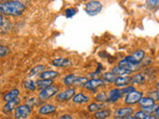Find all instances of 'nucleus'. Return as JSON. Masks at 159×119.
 Here are the masks:
<instances>
[{
    "label": "nucleus",
    "instance_id": "nucleus-8",
    "mask_svg": "<svg viewBox=\"0 0 159 119\" xmlns=\"http://www.w3.org/2000/svg\"><path fill=\"white\" fill-rule=\"evenodd\" d=\"M59 110L57 103L53 102H44L37 108V114L42 117H49L56 115Z\"/></svg>",
    "mask_w": 159,
    "mask_h": 119
},
{
    "label": "nucleus",
    "instance_id": "nucleus-41",
    "mask_svg": "<svg viewBox=\"0 0 159 119\" xmlns=\"http://www.w3.org/2000/svg\"><path fill=\"white\" fill-rule=\"evenodd\" d=\"M154 116H155L156 119H159V104H158V106H157V108H156L155 112H154Z\"/></svg>",
    "mask_w": 159,
    "mask_h": 119
},
{
    "label": "nucleus",
    "instance_id": "nucleus-46",
    "mask_svg": "<svg viewBox=\"0 0 159 119\" xmlns=\"http://www.w3.org/2000/svg\"><path fill=\"white\" fill-rule=\"evenodd\" d=\"M157 11H159V5H158V7H157Z\"/></svg>",
    "mask_w": 159,
    "mask_h": 119
},
{
    "label": "nucleus",
    "instance_id": "nucleus-24",
    "mask_svg": "<svg viewBox=\"0 0 159 119\" xmlns=\"http://www.w3.org/2000/svg\"><path fill=\"white\" fill-rule=\"evenodd\" d=\"M47 69L46 66L43 64H36L35 67H33L31 69H30V72L28 73V78H34V77H39V76L43 72H45Z\"/></svg>",
    "mask_w": 159,
    "mask_h": 119
},
{
    "label": "nucleus",
    "instance_id": "nucleus-7",
    "mask_svg": "<svg viewBox=\"0 0 159 119\" xmlns=\"http://www.w3.org/2000/svg\"><path fill=\"white\" fill-rule=\"evenodd\" d=\"M34 115V108H32L27 103L22 102L15 109L12 117L14 119H30Z\"/></svg>",
    "mask_w": 159,
    "mask_h": 119
},
{
    "label": "nucleus",
    "instance_id": "nucleus-32",
    "mask_svg": "<svg viewBox=\"0 0 159 119\" xmlns=\"http://www.w3.org/2000/svg\"><path fill=\"white\" fill-rule=\"evenodd\" d=\"M133 115L137 119H156L155 116H154V114H148L139 108H136V110L134 112Z\"/></svg>",
    "mask_w": 159,
    "mask_h": 119
},
{
    "label": "nucleus",
    "instance_id": "nucleus-9",
    "mask_svg": "<svg viewBox=\"0 0 159 119\" xmlns=\"http://www.w3.org/2000/svg\"><path fill=\"white\" fill-rule=\"evenodd\" d=\"M124 94L120 88L116 86H109L107 88V104L108 105H116L119 102H122Z\"/></svg>",
    "mask_w": 159,
    "mask_h": 119
},
{
    "label": "nucleus",
    "instance_id": "nucleus-39",
    "mask_svg": "<svg viewBox=\"0 0 159 119\" xmlns=\"http://www.w3.org/2000/svg\"><path fill=\"white\" fill-rule=\"evenodd\" d=\"M157 106H158V104H155V105H152V106H149V107H144V108H139V109H141V110H143L144 112H146L148 114H154Z\"/></svg>",
    "mask_w": 159,
    "mask_h": 119
},
{
    "label": "nucleus",
    "instance_id": "nucleus-42",
    "mask_svg": "<svg viewBox=\"0 0 159 119\" xmlns=\"http://www.w3.org/2000/svg\"><path fill=\"white\" fill-rule=\"evenodd\" d=\"M154 88H157V89H159V78H157L155 82H154V86H153Z\"/></svg>",
    "mask_w": 159,
    "mask_h": 119
},
{
    "label": "nucleus",
    "instance_id": "nucleus-20",
    "mask_svg": "<svg viewBox=\"0 0 159 119\" xmlns=\"http://www.w3.org/2000/svg\"><path fill=\"white\" fill-rule=\"evenodd\" d=\"M61 77V73L57 69H46L39 76L38 78L42 79H50V81H56L57 78Z\"/></svg>",
    "mask_w": 159,
    "mask_h": 119
},
{
    "label": "nucleus",
    "instance_id": "nucleus-6",
    "mask_svg": "<svg viewBox=\"0 0 159 119\" xmlns=\"http://www.w3.org/2000/svg\"><path fill=\"white\" fill-rule=\"evenodd\" d=\"M78 92L76 87H64L61 89L56 97L54 98V100L56 103H67L69 101H72V99L74 98V96L76 95Z\"/></svg>",
    "mask_w": 159,
    "mask_h": 119
},
{
    "label": "nucleus",
    "instance_id": "nucleus-29",
    "mask_svg": "<svg viewBox=\"0 0 159 119\" xmlns=\"http://www.w3.org/2000/svg\"><path fill=\"white\" fill-rule=\"evenodd\" d=\"M155 104H157L155 101L153 100V99L151 97H149L148 95H144L142 98H141V100L139 101L138 103V107L137 108H144V107H149V106H152V105H155Z\"/></svg>",
    "mask_w": 159,
    "mask_h": 119
},
{
    "label": "nucleus",
    "instance_id": "nucleus-11",
    "mask_svg": "<svg viewBox=\"0 0 159 119\" xmlns=\"http://www.w3.org/2000/svg\"><path fill=\"white\" fill-rule=\"evenodd\" d=\"M135 107L132 106H128V105H119L116 106L113 109V113H112V117H119V118H126L128 116H131L135 112Z\"/></svg>",
    "mask_w": 159,
    "mask_h": 119
},
{
    "label": "nucleus",
    "instance_id": "nucleus-45",
    "mask_svg": "<svg viewBox=\"0 0 159 119\" xmlns=\"http://www.w3.org/2000/svg\"><path fill=\"white\" fill-rule=\"evenodd\" d=\"M111 119H125V118H119V117H112Z\"/></svg>",
    "mask_w": 159,
    "mask_h": 119
},
{
    "label": "nucleus",
    "instance_id": "nucleus-34",
    "mask_svg": "<svg viewBox=\"0 0 159 119\" xmlns=\"http://www.w3.org/2000/svg\"><path fill=\"white\" fill-rule=\"evenodd\" d=\"M78 13V9L76 7H68L65 9L64 14H65V17L68 18V19H71L73 17H75Z\"/></svg>",
    "mask_w": 159,
    "mask_h": 119
},
{
    "label": "nucleus",
    "instance_id": "nucleus-5",
    "mask_svg": "<svg viewBox=\"0 0 159 119\" xmlns=\"http://www.w3.org/2000/svg\"><path fill=\"white\" fill-rule=\"evenodd\" d=\"M144 95H145V91L141 88H138L135 91L124 95L121 103L124 104V105H128V106H132V107L137 106L139 101L141 100V98Z\"/></svg>",
    "mask_w": 159,
    "mask_h": 119
},
{
    "label": "nucleus",
    "instance_id": "nucleus-10",
    "mask_svg": "<svg viewBox=\"0 0 159 119\" xmlns=\"http://www.w3.org/2000/svg\"><path fill=\"white\" fill-rule=\"evenodd\" d=\"M103 4L98 0H89L84 3V12L91 17H94L102 11Z\"/></svg>",
    "mask_w": 159,
    "mask_h": 119
},
{
    "label": "nucleus",
    "instance_id": "nucleus-13",
    "mask_svg": "<svg viewBox=\"0 0 159 119\" xmlns=\"http://www.w3.org/2000/svg\"><path fill=\"white\" fill-rule=\"evenodd\" d=\"M93 101V95L89 92H84L80 90L77 92L76 95L72 99V103L75 105H88L89 103Z\"/></svg>",
    "mask_w": 159,
    "mask_h": 119
},
{
    "label": "nucleus",
    "instance_id": "nucleus-19",
    "mask_svg": "<svg viewBox=\"0 0 159 119\" xmlns=\"http://www.w3.org/2000/svg\"><path fill=\"white\" fill-rule=\"evenodd\" d=\"M112 113L113 110L109 106H107L102 109V110L92 114V119H111L112 118Z\"/></svg>",
    "mask_w": 159,
    "mask_h": 119
},
{
    "label": "nucleus",
    "instance_id": "nucleus-1",
    "mask_svg": "<svg viewBox=\"0 0 159 119\" xmlns=\"http://www.w3.org/2000/svg\"><path fill=\"white\" fill-rule=\"evenodd\" d=\"M26 4L18 0L0 2V14L6 17H20L26 11Z\"/></svg>",
    "mask_w": 159,
    "mask_h": 119
},
{
    "label": "nucleus",
    "instance_id": "nucleus-21",
    "mask_svg": "<svg viewBox=\"0 0 159 119\" xmlns=\"http://www.w3.org/2000/svg\"><path fill=\"white\" fill-rule=\"evenodd\" d=\"M22 87L29 93H34L36 90H38L37 88V83L36 81L34 78H26L22 82Z\"/></svg>",
    "mask_w": 159,
    "mask_h": 119
},
{
    "label": "nucleus",
    "instance_id": "nucleus-3",
    "mask_svg": "<svg viewBox=\"0 0 159 119\" xmlns=\"http://www.w3.org/2000/svg\"><path fill=\"white\" fill-rule=\"evenodd\" d=\"M109 86L107 84V82L103 81L102 77L98 78H89V81L86 82V84L82 87V89L86 90L89 94H96L98 90L104 88H108Z\"/></svg>",
    "mask_w": 159,
    "mask_h": 119
},
{
    "label": "nucleus",
    "instance_id": "nucleus-43",
    "mask_svg": "<svg viewBox=\"0 0 159 119\" xmlns=\"http://www.w3.org/2000/svg\"><path fill=\"white\" fill-rule=\"evenodd\" d=\"M1 119H14L12 116H3Z\"/></svg>",
    "mask_w": 159,
    "mask_h": 119
},
{
    "label": "nucleus",
    "instance_id": "nucleus-37",
    "mask_svg": "<svg viewBox=\"0 0 159 119\" xmlns=\"http://www.w3.org/2000/svg\"><path fill=\"white\" fill-rule=\"evenodd\" d=\"M136 89H138V87H136L135 86H133V84H129L128 86L122 88L121 90H122V93L124 94V95H126V94H128V93H131L133 91H135Z\"/></svg>",
    "mask_w": 159,
    "mask_h": 119
},
{
    "label": "nucleus",
    "instance_id": "nucleus-16",
    "mask_svg": "<svg viewBox=\"0 0 159 119\" xmlns=\"http://www.w3.org/2000/svg\"><path fill=\"white\" fill-rule=\"evenodd\" d=\"M148 82V79L145 77V74L143 73V72H138V73H134L131 76V84L135 86L136 87L138 86H144L145 84Z\"/></svg>",
    "mask_w": 159,
    "mask_h": 119
},
{
    "label": "nucleus",
    "instance_id": "nucleus-40",
    "mask_svg": "<svg viewBox=\"0 0 159 119\" xmlns=\"http://www.w3.org/2000/svg\"><path fill=\"white\" fill-rule=\"evenodd\" d=\"M30 119H46L45 117H42V116H40V115H38V114L36 113V114H34V115L30 118Z\"/></svg>",
    "mask_w": 159,
    "mask_h": 119
},
{
    "label": "nucleus",
    "instance_id": "nucleus-36",
    "mask_svg": "<svg viewBox=\"0 0 159 119\" xmlns=\"http://www.w3.org/2000/svg\"><path fill=\"white\" fill-rule=\"evenodd\" d=\"M11 53V49L8 46H5V45H0V57L4 58L8 56V55Z\"/></svg>",
    "mask_w": 159,
    "mask_h": 119
},
{
    "label": "nucleus",
    "instance_id": "nucleus-38",
    "mask_svg": "<svg viewBox=\"0 0 159 119\" xmlns=\"http://www.w3.org/2000/svg\"><path fill=\"white\" fill-rule=\"evenodd\" d=\"M56 119H76V117L71 112H63L62 114L58 115Z\"/></svg>",
    "mask_w": 159,
    "mask_h": 119
},
{
    "label": "nucleus",
    "instance_id": "nucleus-4",
    "mask_svg": "<svg viewBox=\"0 0 159 119\" xmlns=\"http://www.w3.org/2000/svg\"><path fill=\"white\" fill-rule=\"evenodd\" d=\"M60 91H61V86L58 83H55V84H53V86H49L47 88L42 89V90H39L37 92V96L42 103L49 102L52 98L56 97V95Z\"/></svg>",
    "mask_w": 159,
    "mask_h": 119
},
{
    "label": "nucleus",
    "instance_id": "nucleus-23",
    "mask_svg": "<svg viewBox=\"0 0 159 119\" xmlns=\"http://www.w3.org/2000/svg\"><path fill=\"white\" fill-rule=\"evenodd\" d=\"M108 105L106 103H101V102H98V101H94L93 100L91 103H89L87 105V111L88 113H91V114H93L96 113L99 110H102V109L107 107Z\"/></svg>",
    "mask_w": 159,
    "mask_h": 119
},
{
    "label": "nucleus",
    "instance_id": "nucleus-15",
    "mask_svg": "<svg viewBox=\"0 0 159 119\" xmlns=\"http://www.w3.org/2000/svg\"><path fill=\"white\" fill-rule=\"evenodd\" d=\"M116 64H117V66H119V67L123 68L128 69V71H130L132 73H138V72H141L142 69H143L142 66H139V64H133V63H131V62L127 61V60H126V59H124V58H122V59L119 60Z\"/></svg>",
    "mask_w": 159,
    "mask_h": 119
},
{
    "label": "nucleus",
    "instance_id": "nucleus-27",
    "mask_svg": "<svg viewBox=\"0 0 159 119\" xmlns=\"http://www.w3.org/2000/svg\"><path fill=\"white\" fill-rule=\"evenodd\" d=\"M130 56L135 60V61L139 64H142L144 59L146 58V52L143 49H136L130 54Z\"/></svg>",
    "mask_w": 159,
    "mask_h": 119
},
{
    "label": "nucleus",
    "instance_id": "nucleus-25",
    "mask_svg": "<svg viewBox=\"0 0 159 119\" xmlns=\"http://www.w3.org/2000/svg\"><path fill=\"white\" fill-rule=\"evenodd\" d=\"M93 100L101 102V103L107 104V89L104 88V89H101V90H98L96 94H93ZM107 105H108V104H107Z\"/></svg>",
    "mask_w": 159,
    "mask_h": 119
},
{
    "label": "nucleus",
    "instance_id": "nucleus-44",
    "mask_svg": "<svg viewBox=\"0 0 159 119\" xmlns=\"http://www.w3.org/2000/svg\"><path fill=\"white\" fill-rule=\"evenodd\" d=\"M125 119H137L135 116H134V115H131V116H128V117H126Z\"/></svg>",
    "mask_w": 159,
    "mask_h": 119
},
{
    "label": "nucleus",
    "instance_id": "nucleus-22",
    "mask_svg": "<svg viewBox=\"0 0 159 119\" xmlns=\"http://www.w3.org/2000/svg\"><path fill=\"white\" fill-rule=\"evenodd\" d=\"M132 76V74H131ZM131 76H126V77H117L116 82H114L113 86L117 88H124L128 86L129 84H131Z\"/></svg>",
    "mask_w": 159,
    "mask_h": 119
},
{
    "label": "nucleus",
    "instance_id": "nucleus-30",
    "mask_svg": "<svg viewBox=\"0 0 159 119\" xmlns=\"http://www.w3.org/2000/svg\"><path fill=\"white\" fill-rule=\"evenodd\" d=\"M36 83H37V88L38 91L45 89L49 86L55 84V81H50V79H42V78H37L36 79Z\"/></svg>",
    "mask_w": 159,
    "mask_h": 119
},
{
    "label": "nucleus",
    "instance_id": "nucleus-35",
    "mask_svg": "<svg viewBox=\"0 0 159 119\" xmlns=\"http://www.w3.org/2000/svg\"><path fill=\"white\" fill-rule=\"evenodd\" d=\"M159 5V0H147L145 2V6L148 10L150 11H154V10H157V7Z\"/></svg>",
    "mask_w": 159,
    "mask_h": 119
},
{
    "label": "nucleus",
    "instance_id": "nucleus-17",
    "mask_svg": "<svg viewBox=\"0 0 159 119\" xmlns=\"http://www.w3.org/2000/svg\"><path fill=\"white\" fill-rule=\"evenodd\" d=\"M20 95H21V90L17 87H13L2 93V102L6 103L8 101H11L15 98L20 97Z\"/></svg>",
    "mask_w": 159,
    "mask_h": 119
},
{
    "label": "nucleus",
    "instance_id": "nucleus-33",
    "mask_svg": "<svg viewBox=\"0 0 159 119\" xmlns=\"http://www.w3.org/2000/svg\"><path fill=\"white\" fill-rule=\"evenodd\" d=\"M145 94L149 97H151L157 104H159V89L154 88V87L149 88L147 89V91H145Z\"/></svg>",
    "mask_w": 159,
    "mask_h": 119
},
{
    "label": "nucleus",
    "instance_id": "nucleus-31",
    "mask_svg": "<svg viewBox=\"0 0 159 119\" xmlns=\"http://www.w3.org/2000/svg\"><path fill=\"white\" fill-rule=\"evenodd\" d=\"M24 102L27 103L28 105H30L32 108H36V107L38 108L42 104V102L40 101V99L38 98L37 95H29Z\"/></svg>",
    "mask_w": 159,
    "mask_h": 119
},
{
    "label": "nucleus",
    "instance_id": "nucleus-14",
    "mask_svg": "<svg viewBox=\"0 0 159 119\" xmlns=\"http://www.w3.org/2000/svg\"><path fill=\"white\" fill-rule=\"evenodd\" d=\"M51 66L56 68H68L73 66V61L67 57H56L51 60Z\"/></svg>",
    "mask_w": 159,
    "mask_h": 119
},
{
    "label": "nucleus",
    "instance_id": "nucleus-18",
    "mask_svg": "<svg viewBox=\"0 0 159 119\" xmlns=\"http://www.w3.org/2000/svg\"><path fill=\"white\" fill-rule=\"evenodd\" d=\"M12 29V23L10 21L9 17L4 16L0 14V34L5 35L9 33Z\"/></svg>",
    "mask_w": 159,
    "mask_h": 119
},
{
    "label": "nucleus",
    "instance_id": "nucleus-2",
    "mask_svg": "<svg viewBox=\"0 0 159 119\" xmlns=\"http://www.w3.org/2000/svg\"><path fill=\"white\" fill-rule=\"evenodd\" d=\"M89 81V77L87 76H81L75 73H70L65 74L62 77V86L65 87H80L82 88L86 82Z\"/></svg>",
    "mask_w": 159,
    "mask_h": 119
},
{
    "label": "nucleus",
    "instance_id": "nucleus-28",
    "mask_svg": "<svg viewBox=\"0 0 159 119\" xmlns=\"http://www.w3.org/2000/svg\"><path fill=\"white\" fill-rule=\"evenodd\" d=\"M116 77H117L113 73L111 72V69H109V71H106L102 73V78L107 82V84L108 86H113L114 82H116Z\"/></svg>",
    "mask_w": 159,
    "mask_h": 119
},
{
    "label": "nucleus",
    "instance_id": "nucleus-26",
    "mask_svg": "<svg viewBox=\"0 0 159 119\" xmlns=\"http://www.w3.org/2000/svg\"><path fill=\"white\" fill-rule=\"evenodd\" d=\"M111 72L113 73L116 77H126V76H131L132 74V73L130 71L119 67V66H117V64H114V66L111 67Z\"/></svg>",
    "mask_w": 159,
    "mask_h": 119
},
{
    "label": "nucleus",
    "instance_id": "nucleus-12",
    "mask_svg": "<svg viewBox=\"0 0 159 119\" xmlns=\"http://www.w3.org/2000/svg\"><path fill=\"white\" fill-rule=\"evenodd\" d=\"M21 103H22V98L21 97L15 98L11 101L3 103V105L1 107V113L3 114L4 116H11V114L14 113L15 109H16Z\"/></svg>",
    "mask_w": 159,
    "mask_h": 119
}]
</instances>
